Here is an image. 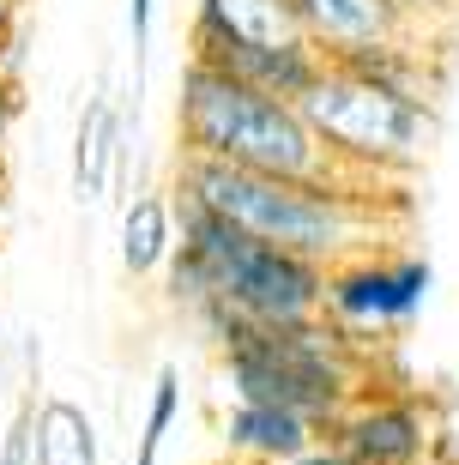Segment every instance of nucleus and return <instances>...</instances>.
Here are the masks:
<instances>
[{"mask_svg": "<svg viewBox=\"0 0 459 465\" xmlns=\"http://www.w3.org/2000/svg\"><path fill=\"white\" fill-rule=\"evenodd\" d=\"M175 145H182V157H218V163H236V170L314 182V188H339V193H363V182H369L344 157L326 152L296 104L266 97V91L242 85V79L205 67V61L182 67Z\"/></svg>", "mask_w": 459, "mask_h": 465, "instance_id": "nucleus-1", "label": "nucleus"}, {"mask_svg": "<svg viewBox=\"0 0 459 465\" xmlns=\"http://www.w3.org/2000/svg\"><path fill=\"white\" fill-rule=\"evenodd\" d=\"M187 321L224 351V387L236 405H273L296 411L314 430H333L357 393V345L333 321H296V327H260L230 302H200Z\"/></svg>", "mask_w": 459, "mask_h": 465, "instance_id": "nucleus-2", "label": "nucleus"}, {"mask_svg": "<svg viewBox=\"0 0 459 465\" xmlns=\"http://www.w3.org/2000/svg\"><path fill=\"white\" fill-rule=\"evenodd\" d=\"M175 200L218 212L248 236L273 242L296 260L314 266H344L357 254H381V218H374L369 193H339L314 188V182H284V175L236 170L218 157H175Z\"/></svg>", "mask_w": 459, "mask_h": 465, "instance_id": "nucleus-3", "label": "nucleus"}, {"mask_svg": "<svg viewBox=\"0 0 459 465\" xmlns=\"http://www.w3.org/2000/svg\"><path fill=\"white\" fill-rule=\"evenodd\" d=\"M175 260L164 266L175 309H200V302H230L236 314L260 327H296V321H321L326 296V266L296 260L273 242L248 236L242 224L218 212L175 200Z\"/></svg>", "mask_w": 459, "mask_h": 465, "instance_id": "nucleus-4", "label": "nucleus"}, {"mask_svg": "<svg viewBox=\"0 0 459 465\" xmlns=\"http://www.w3.org/2000/svg\"><path fill=\"white\" fill-rule=\"evenodd\" d=\"M303 121L321 134V145L333 157H344L357 175H381V170H411L424 163V152L435 145L442 121H435V104H411V97H387V91L363 85L351 73L326 67L314 85H308Z\"/></svg>", "mask_w": 459, "mask_h": 465, "instance_id": "nucleus-5", "label": "nucleus"}, {"mask_svg": "<svg viewBox=\"0 0 459 465\" xmlns=\"http://www.w3.org/2000/svg\"><path fill=\"white\" fill-rule=\"evenodd\" d=\"M429 291H435V266L424 254H357L344 266H326L321 321H333L351 345L381 339V332L411 327Z\"/></svg>", "mask_w": 459, "mask_h": 465, "instance_id": "nucleus-6", "label": "nucleus"}, {"mask_svg": "<svg viewBox=\"0 0 459 465\" xmlns=\"http://www.w3.org/2000/svg\"><path fill=\"white\" fill-rule=\"evenodd\" d=\"M187 61H205V67L230 73L266 97H284V104H303L308 85L326 73V54L314 43H248L205 13L187 18Z\"/></svg>", "mask_w": 459, "mask_h": 465, "instance_id": "nucleus-7", "label": "nucleus"}, {"mask_svg": "<svg viewBox=\"0 0 459 465\" xmlns=\"http://www.w3.org/2000/svg\"><path fill=\"white\" fill-rule=\"evenodd\" d=\"M326 441L351 465H429L435 435L417 399H363L326 430Z\"/></svg>", "mask_w": 459, "mask_h": 465, "instance_id": "nucleus-8", "label": "nucleus"}, {"mask_svg": "<svg viewBox=\"0 0 459 465\" xmlns=\"http://www.w3.org/2000/svg\"><path fill=\"white\" fill-rule=\"evenodd\" d=\"M290 13L326 61L351 49H374V43H411L405 31L417 18L405 0H290Z\"/></svg>", "mask_w": 459, "mask_h": 465, "instance_id": "nucleus-9", "label": "nucleus"}, {"mask_svg": "<svg viewBox=\"0 0 459 465\" xmlns=\"http://www.w3.org/2000/svg\"><path fill=\"white\" fill-rule=\"evenodd\" d=\"M127 115H121L109 97H91L79 127H73V193L79 200H109V193L127 188Z\"/></svg>", "mask_w": 459, "mask_h": 465, "instance_id": "nucleus-10", "label": "nucleus"}, {"mask_svg": "<svg viewBox=\"0 0 459 465\" xmlns=\"http://www.w3.org/2000/svg\"><path fill=\"white\" fill-rule=\"evenodd\" d=\"M224 448L242 453L254 465H278V460H303L308 448H321V430L296 411H273V405H236L224 417Z\"/></svg>", "mask_w": 459, "mask_h": 465, "instance_id": "nucleus-11", "label": "nucleus"}, {"mask_svg": "<svg viewBox=\"0 0 459 465\" xmlns=\"http://www.w3.org/2000/svg\"><path fill=\"white\" fill-rule=\"evenodd\" d=\"M326 67L351 73L363 85L387 91V97H411V104H435V79H429V61L417 43H374V49H351Z\"/></svg>", "mask_w": 459, "mask_h": 465, "instance_id": "nucleus-12", "label": "nucleus"}, {"mask_svg": "<svg viewBox=\"0 0 459 465\" xmlns=\"http://www.w3.org/2000/svg\"><path fill=\"white\" fill-rule=\"evenodd\" d=\"M175 260V206L170 193H139L121 206V266L127 278H152Z\"/></svg>", "mask_w": 459, "mask_h": 465, "instance_id": "nucleus-13", "label": "nucleus"}, {"mask_svg": "<svg viewBox=\"0 0 459 465\" xmlns=\"http://www.w3.org/2000/svg\"><path fill=\"white\" fill-rule=\"evenodd\" d=\"M31 465H97V430L85 405L73 399H43L31 423Z\"/></svg>", "mask_w": 459, "mask_h": 465, "instance_id": "nucleus-14", "label": "nucleus"}, {"mask_svg": "<svg viewBox=\"0 0 459 465\" xmlns=\"http://www.w3.org/2000/svg\"><path fill=\"white\" fill-rule=\"evenodd\" d=\"M175 417H182V375H175V369H157L152 405H145V423H139V441H134V465L164 460V441H170Z\"/></svg>", "mask_w": 459, "mask_h": 465, "instance_id": "nucleus-15", "label": "nucleus"}, {"mask_svg": "<svg viewBox=\"0 0 459 465\" xmlns=\"http://www.w3.org/2000/svg\"><path fill=\"white\" fill-rule=\"evenodd\" d=\"M31 423H36V393H25L6 435H0V465H31Z\"/></svg>", "mask_w": 459, "mask_h": 465, "instance_id": "nucleus-16", "label": "nucleus"}, {"mask_svg": "<svg viewBox=\"0 0 459 465\" xmlns=\"http://www.w3.org/2000/svg\"><path fill=\"white\" fill-rule=\"evenodd\" d=\"M152 13H157V0H127V36H134V79L145 73V54H152Z\"/></svg>", "mask_w": 459, "mask_h": 465, "instance_id": "nucleus-17", "label": "nucleus"}, {"mask_svg": "<svg viewBox=\"0 0 459 465\" xmlns=\"http://www.w3.org/2000/svg\"><path fill=\"white\" fill-rule=\"evenodd\" d=\"M13 115H18V85L0 79V152H6V134H13Z\"/></svg>", "mask_w": 459, "mask_h": 465, "instance_id": "nucleus-18", "label": "nucleus"}, {"mask_svg": "<svg viewBox=\"0 0 459 465\" xmlns=\"http://www.w3.org/2000/svg\"><path fill=\"white\" fill-rule=\"evenodd\" d=\"M278 465H351V460H344V453L333 448V441H321V448H308L303 460H278Z\"/></svg>", "mask_w": 459, "mask_h": 465, "instance_id": "nucleus-19", "label": "nucleus"}, {"mask_svg": "<svg viewBox=\"0 0 459 465\" xmlns=\"http://www.w3.org/2000/svg\"><path fill=\"white\" fill-rule=\"evenodd\" d=\"M18 43V0H0V54Z\"/></svg>", "mask_w": 459, "mask_h": 465, "instance_id": "nucleus-20", "label": "nucleus"}]
</instances>
